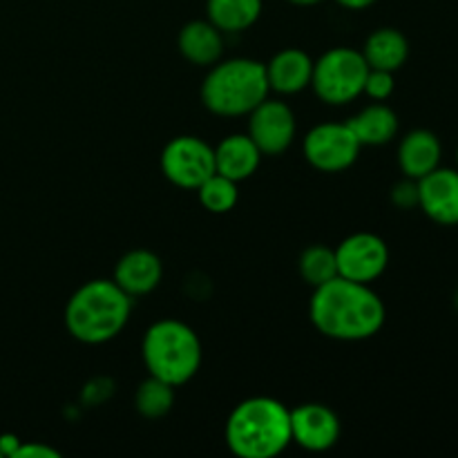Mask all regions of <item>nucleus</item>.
<instances>
[{
  "instance_id": "1",
  "label": "nucleus",
  "mask_w": 458,
  "mask_h": 458,
  "mask_svg": "<svg viewBox=\"0 0 458 458\" xmlns=\"http://www.w3.org/2000/svg\"><path fill=\"white\" fill-rule=\"evenodd\" d=\"M309 318L322 335L343 343L374 338L385 325V304L369 284L335 276L316 286L309 302Z\"/></svg>"
},
{
  "instance_id": "2",
  "label": "nucleus",
  "mask_w": 458,
  "mask_h": 458,
  "mask_svg": "<svg viewBox=\"0 0 458 458\" xmlns=\"http://www.w3.org/2000/svg\"><path fill=\"white\" fill-rule=\"evenodd\" d=\"M291 443V410L276 398H246L226 420V445L240 458H273Z\"/></svg>"
},
{
  "instance_id": "3",
  "label": "nucleus",
  "mask_w": 458,
  "mask_h": 458,
  "mask_svg": "<svg viewBox=\"0 0 458 458\" xmlns=\"http://www.w3.org/2000/svg\"><path fill=\"white\" fill-rule=\"evenodd\" d=\"M132 298L114 280H92L81 286L65 307V327L72 338L103 344L125 329Z\"/></svg>"
},
{
  "instance_id": "4",
  "label": "nucleus",
  "mask_w": 458,
  "mask_h": 458,
  "mask_svg": "<svg viewBox=\"0 0 458 458\" xmlns=\"http://www.w3.org/2000/svg\"><path fill=\"white\" fill-rule=\"evenodd\" d=\"M267 67L253 58H231L215 63L201 83V103L217 116L250 114L268 98Z\"/></svg>"
},
{
  "instance_id": "5",
  "label": "nucleus",
  "mask_w": 458,
  "mask_h": 458,
  "mask_svg": "<svg viewBox=\"0 0 458 458\" xmlns=\"http://www.w3.org/2000/svg\"><path fill=\"white\" fill-rule=\"evenodd\" d=\"M141 352L148 374L173 387L195 378L201 367V343L186 322H155L143 335Z\"/></svg>"
},
{
  "instance_id": "6",
  "label": "nucleus",
  "mask_w": 458,
  "mask_h": 458,
  "mask_svg": "<svg viewBox=\"0 0 458 458\" xmlns=\"http://www.w3.org/2000/svg\"><path fill=\"white\" fill-rule=\"evenodd\" d=\"M369 74L362 52L352 47H334L313 63L311 88L327 106H347L360 97Z\"/></svg>"
},
{
  "instance_id": "7",
  "label": "nucleus",
  "mask_w": 458,
  "mask_h": 458,
  "mask_svg": "<svg viewBox=\"0 0 458 458\" xmlns=\"http://www.w3.org/2000/svg\"><path fill=\"white\" fill-rule=\"evenodd\" d=\"M161 173L177 188L197 191L210 174H215V148L191 134L174 137L161 152Z\"/></svg>"
},
{
  "instance_id": "8",
  "label": "nucleus",
  "mask_w": 458,
  "mask_h": 458,
  "mask_svg": "<svg viewBox=\"0 0 458 458\" xmlns=\"http://www.w3.org/2000/svg\"><path fill=\"white\" fill-rule=\"evenodd\" d=\"M360 141L349 123H320L304 137L302 150L309 164L320 173H343L356 164Z\"/></svg>"
},
{
  "instance_id": "9",
  "label": "nucleus",
  "mask_w": 458,
  "mask_h": 458,
  "mask_svg": "<svg viewBox=\"0 0 458 458\" xmlns=\"http://www.w3.org/2000/svg\"><path fill=\"white\" fill-rule=\"evenodd\" d=\"M335 264L344 280L371 284L387 271L389 249L374 233H353L335 249Z\"/></svg>"
},
{
  "instance_id": "10",
  "label": "nucleus",
  "mask_w": 458,
  "mask_h": 458,
  "mask_svg": "<svg viewBox=\"0 0 458 458\" xmlns=\"http://www.w3.org/2000/svg\"><path fill=\"white\" fill-rule=\"evenodd\" d=\"M249 137L262 155H282L295 139L293 110L282 101L264 98L249 114Z\"/></svg>"
},
{
  "instance_id": "11",
  "label": "nucleus",
  "mask_w": 458,
  "mask_h": 458,
  "mask_svg": "<svg viewBox=\"0 0 458 458\" xmlns=\"http://www.w3.org/2000/svg\"><path fill=\"white\" fill-rule=\"evenodd\" d=\"M291 438L307 452H327L338 443L340 419L331 407L307 403L291 410Z\"/></svg>"
},
{
  "instance_id": "12",
  "label": "nucleus",
  "mask_w": 458,
  "mask_h": 458,
  "mask_svg": "<svg viewBox=\"0 0 458 458\" xmlns=\"http://www.w3.org/2000/svg\"><path fill=\"white\" fill-rule=\"evenodd\" d=\"M419 208L441 226H458V170H432L419 179Z\"/></svg>"
},
{
  "instance_id": "13",
  "label": "nucleus",
  "mask_w": 458,
  "mask_h": 458,
  "mask_svg": "<svg viewBox=\"0 0 458 458\" xmlns=\"http://www.w3.org/2000/svg\"><path fill=\"white\" fill-rule=\"evenodd\" d=\"M161 277H164V267H161L159 255L146 249H134L116 262L112 280L130 298H139V295L152 293L159 286Z\"/></svg>"
},
{
  "instance_id": "14",
  "label": "nucleus",
  "mask_w": 458,
  "mask_h": 458,
  "mask_svg": "<svg viewBox=\"0 0 458 458\" xmlns=\"http://www.w3.org/2000/svg\"><path fill=\"white\" fill-rule=\"evenodd\" d=\"M443 146L432 130H411L398 146V165L405 177L423 179L441 165Z\"/></svg>"
},
{
  "instance_id": "15",
  "label": "nucleus",
  "mask_w": 458,
  "mask_h": 458,
  "mask_svg": "<svg viewBox=\"0 0 458 458\" xmlns=\"http://www.w3.org/2000/svg\"><path fill=\"white\" fill-rule=\"evenodd\" d=\"M264 67H267L268 88L280 94H298L311 85L313 61L298 47L282 49Z\"/></svg>"
},
{
  "instance_id": "16",
  "label": "nucleus",
  "mask_w": 458,
  "mask_h": 458,
  "mask_svg": "<svg viewBox=\"0 0 458 458\" xmlns=\"http://www.w3.org/2000/svg\"><path fill=\"white\" fill-rule=\"evenodd\" d=\"M262 157L264 155L249 134H231L215 148V173L240 183L253 177Z\"/></svg>"
},
{
  "instance_id": "17",
  "label": "nucleus",
  "mask_w": 458,
  "mask_h": 458,
  "mask_svg": "<svg viewBox=\"0 0 458 458\" xmlns=\"http://www.w3.org/2000/svg\"><path fill=\"white\" fill-rule=\"evenodd\" d=\"M179 52L192 65L208 67L222 58L224 38L222 31L210 21H192L179 31Z\"/></svg>"
},
{
  "instance_id": "18",
  "label": "nucleus",
  "mask_w": 458,
  "mask_h": 458,
  "mask_svg": "<svg viewBox=\"0 0 458 458\" xmlns=\"http://www.w3.org/2000/svg\"><path fill=\"white\" fill-rule=\"evenodd\" d=\"M362 56L371 70L396 72L405 65L407 56H410V43L403 31L394 30V27H383L365 40Z\"/></svg>"
},
{
  "instance_id": "19",
  "label": "nucleus",
  "mask_w": 458,
  "mask_h": 458,
  "mask_svg": "<svg viewBox=\"0 0 458 458\" xmlns=\"http://www.w3.org/2000/svg\"><path fill=\"white\" fill-rule=\"evenodd\" d=\"M360 146H385L398 134V116L385 103H374L347 121Z\"/></svg>"
},
{
  "instance_id": "20",
  "label": "nucleus",
  "mask_w": 458,
  "mask_h": 458,
  "mask_svg": "<svg viewBox=\"0 0 458 458\" xmlns=\"http://www.w3.org/2000/svg\"><path fill=\"white\" fill-rule=\"evenodd\" d=\"M206 13L222 34H240L258 22L262 0H208Z\"/></svg>"
},
{
  "instance_id": "21",
  "label": "nucleus",
  "mask_w": 458,
  "mask_h": 458,
  "mask_svg": "<svg viewBox=\"0 0 458 458\" xmlns=\"http://www.w3.org/2000/svg\"><path fill=\"white\" fill-rule=\"evenodd\" d=\"M300 276L304 277L307 284L316 286L327 284L329 280H334L338 276V264H335V250L329 246H309L304 249V253L300 255Z\"/></svg>"
},
{
  "instance_id": "22",
  "label": "nucleus",
  "mask_w": 458,
  "mask_h": 458,
  "mask_svg": "<svg viewBox=\"0 0 458 458\" xmlns=\"http://www.w3.org/2000/svg\"><path fill=\"white\" fill-rule=\"evenodd\" d=\"M173 405L174 387L164 383V380L155 378V376H150L146 383H141V387L137 389V396H134V407L146 419H161V416H165L173 410Z\"/></svg>"
},
{
  "instance_id": "23",
  "label": "nucleus",
  "mask_w": 458,
  "mask_h": 458,
  "mask_svg": "<svg viewBox=\"0 0 458 458\" xmlns=\"http://www.w3.org/2000/svg\"><path fill=\"white\" fill-rule=\"evenodd\" d=\"M199 192V204L204 206L208 213L224 215L228 210L235 208L237 199H240V191H237V182L224 177V174L215 173L197 188Z\"/></svg>"
},
{
  "instance_id": "24",
  "label": "nucleus",
  "mask_w": 458,
  "mask_h": 458,
  "mask_svg": "<svg viewBox=\"0 0 458 458\" xmlns=\"http://www.w3.org/2000/svg\"><path fill=\"white\" fill-rule=\"evenodd\" d=\"M394 88H396V83H394V72L371 70L369 67V74H367L365 79V89H362V94H367V97L374 98V101H385V98L392 97Z\"/></svg>"
},
{
  "instance_id": "25",
  "label": "nucleus",
  "mask_w": 458,
  "mask_h": 458,
  "mask_svg": "<svg viewBox=\"0 0 458 458\" xmlns=\"http://www.w3.org/2000/svg\"><path fill=\"white\" fill-rule=\"evenodd\" d=\"M392 201L403 210H410L419 206V182L405 177L398 182L392 191Z\"/></svg>"
},
{
  "instance_id": "26",
  "label": "nucleus",
  "mask_w": 458,
  "mask_h": 458,
  "mask_svg": "<svg viewBox=\"0 0 458 458\" xmlns=\"http://www.w3.org/2000/svg\"><path fill=\"white\" fill-rule=\"evenodd\" d=\"M13 458H58V452L40 443H21Z\"/></svg>"
},
{
  "instance_id": "27",
  "label": "nucleus",
  "mask_w": 458,
  "mask_h": 458,
  "mask_svg": "<svg viewBox=\"0 0 458 458\" xmlns=\"http://www.w3.org/2000/svg\"><path fill=\"white\" fill-rule=\"evenodd\" d=\"M22 441H18L13 434H4V437H0V456H12L16 454L18 445H21Z\"/></svg>"
},
{
  "instance_id": "28",
  "label": "nucleus",
  "mask_w": 458,
  "mask_h": 458,
  "mask_svg": "<svg viewBox=\"0 0 458 458\" xmlns=\"http://www.w3.org/2000/svg\"><path fill=\"white\" fill-rule=\"evenodd\" d=\"M335 3H338L340 7H344V9H352V12H360V9L371 7L376 0H335Z\"/></svg>"
},
{
  "instance_id": "29",
  "label": "nucleus",
  "mask_w": 458,
  "mask_h": 458,
  "mask_svg": "<svg viewBox=\"0 0 458 458\" xmlns=\"http://www.w3.org/2000/svg\"><path fill=\"white\" fill-rule=\"evenodd\" d=\"M291 4H300V7H311V4L322 3V0H289Z\"/></svg>"
},
{
  "instance_id": "30",
  "label": "nucleus",
  "mask_w": 458,
  "mask_h": 458,
  "mask_svg": "<svg viewBox=\"0 0 458 458\" xmlns=\"http://www.w3.org/2000/svg\"><path fill=\"white\" fill-rule=\"evenodd\" d=\"M454 304H456V309H458V291H456V295H454Z\"/></svg>"
},
{
  "instance_id": "31",
  "label": "nucleus",
  "mask_w": 458,
  "mask_h": 458,
  "mask_svg": "<svg viewBox=\"0 0 458 458\" xmlns=\"http://www.w3.org/2000/svg\"><path fill=\"white\" fill-rule=\"evenodd\" d=\"M456 164H458V148H456Z\"/></svg>"
}]
</instances>
